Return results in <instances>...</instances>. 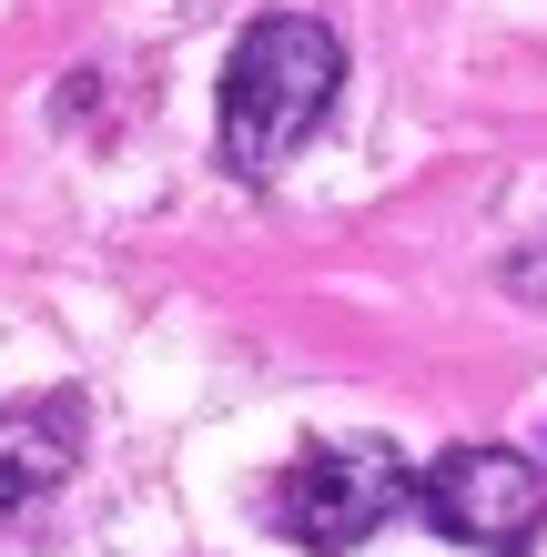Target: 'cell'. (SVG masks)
I'll return each mask as SVG.
<instances>
[{
  "label": "cell",
  "instance_id": "cell-1",
  "mask_svg": "<svg viewBox=\"0 0 547 557\" xmlns=\"http://www.w3.org/2000/svg\"><path fill=\"white\" fill-rule=\"evenodd\" d=\"M345 82V41L325 21L304 11H264L234 41V61H223V162H234L244 183H274L284 162H295V143L325 122Z\"/></svg>",
  "mask_w": 547,
  "mask_h": 557
},
{
  "label": "cell",
  "instance_id": "cell-4",
  "mask_svg": "<svg viewBox=\"0 0 547 557\" xmlns=\"http://www.w3.org/2000/svg\"><path fill=\"white\" fill-rule=\"evenodd\" d=\"M82 456V396H21L0 406V517L51 497Z\"/></svg>",
  "mask_w": 547,
  "mask_h": 557
},
{
  "label": "cell",
  "instance_id": "cell-3",
  "mask_svg": "<svg viewBox=\"0 0 547 557\" xmlns=\"http://www.w3.org/2000/svg\"><path fill=\"white\" fill-rule=\"evenodd\" d=\"M415 507H426L436 537H457L476 557H527L547 528V486L527 456L507 446H446L426 476H415Z\"/></svg>",
  "mask_w": 547,
  "mask_h": 557
},
{
  "label": "cell",
  "instance_id": "cell-2",
  "mask_svg": "<svg viewBox=\"0 0 547 557\" xmlns=\"http://www.w3.org/2000/svg\"><path fill=\"white\" fill-rule=\"evenodd\" d=\"M396 497H406V456L385 436H335V446H314V456H295V467L274 476L264 517L295 547H314V557H356L385 517H396Z\"/></svg>",
  "mask_w": 547,
  "mask_h": 557
}]
</instances>
